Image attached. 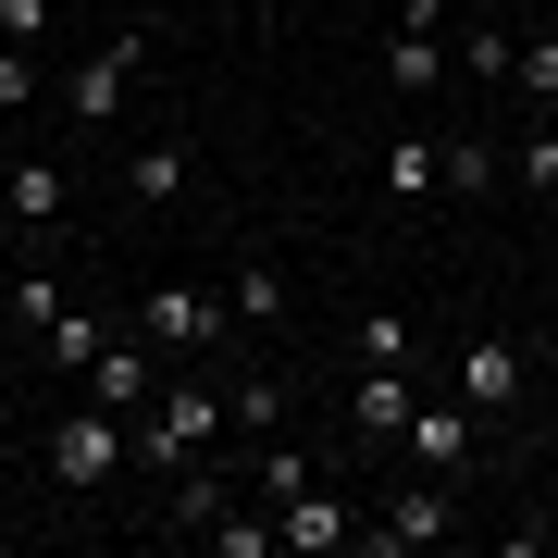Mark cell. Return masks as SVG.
Listing matches in <instances>:
<instances>
[{
	"instance_id": "3",
	"label": "cell",
	"mask_w": 558,
	"mask_h": 558,
	"mask_svg": "<svg viewBox=\"0 0 558 558\" xmlns=\"http://www.w3.org/2000/svg\"><path fill=\"white\" fill-rule=\"evenodd\" d=\"M137 62H149V38H137V25H124V38L100 50V62H87V75H75V124H112V100H124V87H137Z\"/></svg>"
},
{
	"instance_id": "11",
	"label": "cell",
	"mask_w": 558,
	"mask_h": 558,
	"mask_svg": "<svg viewBox=\"0 0 558 558\" xmlns=\"http://www.w3.org/2000/svg\"><path fill=\"white\" fill-rule=\"evenodd\" d=\"M410 422V385H398V360H373V385H360V435H398Z\"/></svg>"
},
{
	"instance_id": "20",
	"label": "cell",
	"mask_w": 558,
	"mask_h": 558,
	"mask_svg": "<svg viewBox=\"0 0 558 558\" xmlns=\"http://www.w3.org/2000/svg\"><path fill=\"white\" fill-rule=\"evenodd\" d=\"M509 75H521V87H534V100H558V38H534V50H521V62H509Z\"/></svg>"
},
{
	"instance_id": "14",
	"label": "cell",
	"mask_w": 558,
	"mask_h": 558,
	"mask_svg": "<svg viewBox=\"0 0 558 558\" xmlns=\"http://www.w3.org/2000/svg\"><path fill=\"white\" fill-rule=\"evenodd\" d=\"M62 211V174H50V161H25V174H13V223H50Z\"/></svg>"
},
{
	"instance_id": "18",
	"label": "cell",
	"mask_w": 558,
	"mask_h": 558,
	"mask_svg": "<svg viewBox=\"0 0 558 558\" xmlns=\"http://www.w3.org/2000/svg\"><path fill=\"white\" fill-rule=\"evenodd\" d=\"M422 186H447V149H435V137L398 149V199H422Z\"/></svg>"
},
{
	"instance_id": "12",
	"label": "cell",
	"mask_w": 558,
	"mask_h": 558,
	"mask_svg": "<svg viewBox=\"0 0 558 558\" xmlns=\"http://www.w3.org/2000/svg\"><path fill=\"white\" fill-rule=\"evenodd\" d=\"M260 497H274V509H286V497H311V459H299V447H274V435H260Z\"/></svg>"
},
{
	"instance_id": "2",
	"label": "cell",
	"mask_w": 558,
	"mask_h": 558,
	"mask_svg": "<svg viewBox=\"0 0 558 558\" xmlns=\"http://www.w3.org/2000/svg\"><path fill=\"white\" fill-rule=\"evenodd\" d=\"M112 459H124V410H87V422L50 435V472H62V484H100Z\"/></svg>"
},
{
	"instance_id": "6",
	"label": "cell",
	"mask_w": 558,
	"mask_h": 558,
	"mask_svg": "<svg viewBox=\"0 0 558 558\" xmlns=\"http://www.w3.org/2000/svg\"><path fill=\"white\" fill-rule=\"evenodd\" d=\"M373 534H385V546H435V534H447V484H435V472H422V484H398Z\"/></svg>"
},
{
	"instance_id": "1",
	"label": "cell",
	"mask_w": 558,
	"mask_h": 558,
	"mask_svg": "<svg viewBox=\"0 0 558 558\" xmlns=\"http://www.w3.org/2000/svg\"><path fill=\"white\" fill-rule=\"evenodd\" d=\"M509 398H521V336H472V348H459V410L497 422Z\"/></svg>"
},
{
	"instance_id": "4",
	"label": "cell",
	"mask_w": 558,
	"mask_h": 558,
	"mask_svg": "<svg viewBox=\"0 0 558 558\" xmlns=\"http://www.w3.org/2000/svg\"><path fill=\"white\" fill-rule=\"evenodd\" d=\"M447 0H398V38H385V62H398V87H435V62H447Z\"/></svg>"
},
{
	"instance_id": "15",
	"label": "cell",
	"mask_w": 558,
	"mask_h": 558,
	"mask_svg": "<svg viewBox=\"0 0 558 558\" xmlns=\"http://www.w3.org/2000/svg\"><path fill=\"white\" fill-rule=\"evenodd\" d=\"M286 311V274H274V260H248V274H236V323H274Z\"/></svg>"
},
{
	"instance_id": "21",
	"label": "cell",
	"mask_w": 558,
	"mask_h": 558,
	"mask_svg": "<svg viewBox=\"0 0 558 558\" xmlns=\"http://www.w3.org/2000/svg\"><path fill=\"white\" fill-rule=\"evenodd\" d=\"M38 25H50V0H0V38H13V50L38 38Z\"/></svg>"
},
{
	"instance_id": "16",
	"label": "cell",
	"mask_w": 558,
	"mask_h": 558,
	"mask_svg": "<svg viewBox=\"0 0 558 558\" xmlns=\"http://www.w3.org/2000/svg\"><path fill=\"white\" fill-rule=\"evenodd\" d=\"M447 186H459V199H484V186H497V149L459 137V149H447Z\"/></svg>"
},
{
	"instance_id": "5",
	"label": "cell",
	"mask_w": 558,
	"mask_h": 558,
	"mask_svg": "<svg viewBox=\"0 0 558 558\" xmlns=\"http://www.w3.org/2000/svg\"><path fill=\"white\" fill-rule=\"evenodd\" d=\"M211 422H223V410L199 398V385H174V398L149 410V459H199V447H211Z\"/></svg>"
},
{
	"instance_id": "13",
	"label": "cell",
	"mask_w": 558,
	"mask_h": 558,
	"mask_svg": "<svg viewBox=\"0 0 558 558\" xmlns=\"http://www.w3.org/2000/svg\"><path fill=\"white\" fill-rule=\"evenodd\" d=\"M137 199H186V149H174V137L137 149Z\"/></svg>"
},
{
	"instance_id": "10",
	"label": "cell",
	"mask_w": 558,
	"mask_h": 558,
	"mask_svg": "<svg viewBox=\"0 0 558 558\" xmlns=\"http://www.w3.org/2000/svg\"><path fill=\"white\" fill-rule=\"evenodd\" d=\"M274 534H286V546H348V509H336V497H286Z\"/></svg>"
},
{
	"instance_id": "19",
	"label": "cell",
	"mask_w": 558,
	"mask_h": 558,
	"mask_svg": "<svg viewBox=\"0 0 558 558\" xmlns=\"http://www.w3.org/2000/svg\"><path fill=\"white\" fill-rule=\"evenodd\" d=\"M509 174H521V186H558V124H546V137H521V161H509Z\"/></svg>"
},
{
	"instance_id": "17",
	"label": "cell",
	"mask_w": 558,
	"mask_h": 558,
	"mask_svg": "<svg viewBox=\"0 0 558 558\" xmlns=\"http://www.w3.org/2000/svg\"><path fill=\"white\" fill-rule=\"evenodd\" d=\"M236 422H248V435H274V422H286V385L248 373V385H236Z\"/></svg>"
},
{
	"instance_id": "9",
	"label": "cell",
	"mask_w": 558,
	"mask_h": 558,
	"mask_svg": "<svg viewBox=\"0 0 558 558\" xmlns=\"http://www.w3.org/2000/svg\"><path fill=\"white\" fill-rule=\"evenodd\" d=\"M149 336H161V348H199V336H223V323H211V299L161 286V299H149Z\"/></svg>"
},
{
	"instance_id": "8",
	"label": "cell",
	"mask_w": 558,
	"mask_h": 558,
	"mask_svg": "<svg viewBox=\"0 0 558 558\" xmlns=\"http://www.w3.org/2000/svg\"><path fill=\"white\" fill-rule=\"evenodd\" d=\"M410 459L422 472H459V459H472V410H435V422L410 410Z\"/></svg>"
},
{
	"instance_id": "7",
	"label": "cell",
	"mask_w": 558,
	"mask_h": 558,
	"mask_svg": "<svg viewBox=\"0 0 558 558\" xmlns=\"http://www.w3.org/2000/svg\"><path fill=\"white\" fill-rule=\"evenodd\" d=\"M87 398L100 410H149V348H100L87 360Z\"/></svg>"
}]
</instances>
